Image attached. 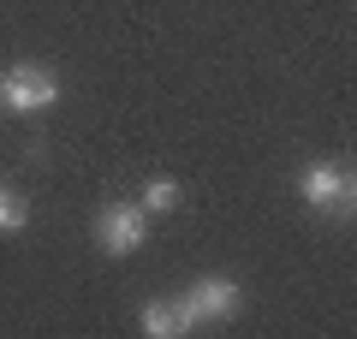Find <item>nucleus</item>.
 Masks as SVG:
<instances>
[{"mask_svg": "<svg viewBox=\"0 0 357 339\" xmlns=\"http://www.w3.org/2000/svg\"><path fill=\"white\" fill-rule=\"evenodd\" d=\"M143 232H149V209H143V202H107V209L96 214V244H102L107 256H131L143 244Z\"/></svg>", "mask_w": 357, "mask_h": 339, "instance_id": "1", "label": "nucleus"}, {"mask_svg": "<svg viewBox=\"0 0 357 339\" xmlns=\"http://www.w3.org/2000/svg\"><path fill=\"white\" fill-rule=\"evenodd\" d=\"M178 303V315H185V333H191L197 322H220V315H232L244 303V292H238V280H227V274H215V280H197L185 298H173Z\"/></svg>", "mask_w": 357, "mask_h": 339, "instance_id": "2", "label": "nucleus"}, {"mask_svg": "<svg viewBox=\"0 0 357 339\" xmlns=\"http://www.w3.org/2000/svg\"><path fill=\"white\" fill-rule=\"evenodd\" d=\"M351 197H357V185H351V173H345L340 161H310L304 167V202H310V209L351 214Z\"/></svg>", "mask_w": 357, "mask_h": 339, "instance_id": "3", "label": "nucleus"}, {"mask_svg": "<svg viewBox=\"0 0 357 339\" xmlns=\"http://www.w3.org/2000/svg\"><path fill=\"white\" fill-rule=\"evenodd\" d=\"M54 101H60V84L42 66H13V72L0 77V107H13V113H42Z\"/></svg>", "mask_w": 357, "mask_h": 339, "instance_id": "4", "label": "nucleus"}, {"mask_svg": "<svg viewBox=\"0 0 357 339\" xmlns=\"http://www.w3.org/2000/svg\"><path fill=\"white\" fill-rule=\"evenodd\" d=\"M143 333H149V339H173V333H185V315H178V303H173V298H149V303H143Z\"/></svg>", "mask_w": 357, "mask_h": 339, "instance_id": "5", "label": "nucleus"}, {"mask_svg": "<svg viewBox=\"0 0 357 339\" xmlns=\"http://www.w3.org/2000/svg\"><path fill=\"white\" fill-rule=\"evenodd\" d=\"M137 202H143V209H149V214H167V209H173V202H178V185H173V179H149Z\"/></svg>", "mask_w": 357, "mask_h": 339, "instance_id": "6", "label": "nucleus"}, {"mask_svg": "<svg viewBox=\"0 0 357 339\" xmlns=\"http://www.w3.org/2000/svg\"><path fill=\"white\" fill-rule=\"evenodd\" d=\"M30 220V209H24V197L18 190H6L0 185V232H18V226Z\"/></svg>", "mask_w": 357, "mask_h": 339, "instance_id": "7", "label": "nucleus"}]
</instances>
